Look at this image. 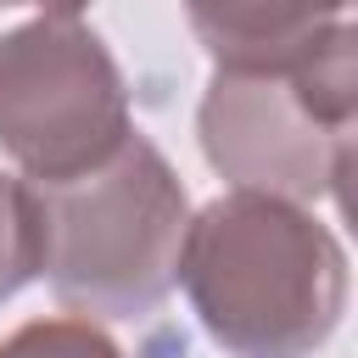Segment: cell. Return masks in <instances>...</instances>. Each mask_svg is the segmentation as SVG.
<instances>
[{"mask_svg": "<svg viewBox=\"0 0 358 358\" xmlns=\"http://www.w3.org/2000/svg\"><path fill=\"white\" fill-rule=\"evenodd\" d=\"M39 274L73 319H140L179 280L190 196L168 157L134 129L101 168L34 185Z\"/></svg>", "mask_w": 358, "mask_h": 358, "instance_id": "3", "label": "cell"}, {"mask_svg": "<svg viewBox=\"0 0 358 358\" xmlns=\"http://www.w3.org/2000/svg\"><path fill=\"white\" fill-rule=\"evenodd\" d=\"M0 358H123L112 347L106 330H95L90 319L56 313V319H34L22 330H11L0 341Z\"/></svg>", "mask_w": 358, "mask_h": 358, "instance_id": "6", "label": "cell"}, {"mask_svg": "<svg viewBox=\"0 0 358 358\" xmlns=\"http://www.w3.org/2000/svg\"><path fill=\"white\" fill-rule=\"evenodd\" d=\"M358 123V22L341 11L319 45L268 67H218L196 134L235 190L274 201L341 196Z\"/></svg>", "mask_w": 358, "mask_h": 358, "instance_id": "2", "label": "cell"}, {"mask_svg": "<svg viewBox=\"0 0 358 358\" xmlns=\"http://www.w3.org/2000/svg\"><path fill=\"white\" fill-rule=\"evenodd\" d=\"M39 201L28 179L0 173V302H11L34 274H39Z\"/></svg>", "mask_w": 358, "mask_h": 358, "instance_id": "5", "label": "cell"}, {"mask_svg": "<svg viewBox=\"0 0 358 358\" xmlns=\"http://www.w3.org/2000/svg\"><path fill=\"white\" fill-rule=\"evenodd\" d=\"M129 134L123 73L78 11H39L0 34V151L28 185H67Z\"/></svg>", "mask_w": 358, "mask_h": 358, "instance_id": "4", "label": "cell"}, {"mask_svg": "<svg viewBox=\"0 0 358 358\" xmlns=\"http://www.w3.org/2000/svg\"><path fill=\"white\" fill-rule=\"evenodd\" d=\"M179 280L229 358H313L347 313L341 241L313 213L252 190H229L190 218Z\"/></svg>", "mask_w": 358, "mask_h": 358, "instance_id": "1", "label": "cell"}]
</instances>
